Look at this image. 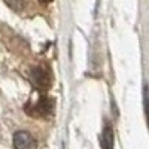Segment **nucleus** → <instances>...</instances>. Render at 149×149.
<instances>
[{
    "instance_id": "1",
    "label": "nucleus",
    "mask_w": 149,
    "mask_h": 149,
    "mask_svg": "<svg viewBox=\"0 0 149 149\" xmlns=\"http://www.w3.org/2000/svg\"><path fill=\"white\" fill-rule=\"evenodd\" d=\"M52 109H54V100L51 97H40L37 103L26 106L27 113L33 116H48L52 112Z\"/></svg>"
},
{
    "instance_id": "2",
    "label": "nucleus",
    "mask_w": 149,
    "mask_h": 149,
    "mask_svg": "<svg viewBox=\"0 0 149 149\" xmlns=\"http://www.w3.org/2000/svg\"><path fill=\"white\" fill-rule=\"evenodd\" d=\"M30 79L33 82V85L36 86L37 90H48L49 85H51V78L46 70H43L42 67H34L31 70V74H30Z\"/></svg>"
},
{
    "instance_id": "3",
    "label": "nucleus",
    "mask_w": 149,
    "mask_h": 149,
    "mask_svg": "<svg viewBox=\"0 0 149 149\" xmlns=\"http://www.w3.org/2000/svg\"><path fill=\"white\" fill-rule=\"evenodd\" d=\"M14 146L17 149H36V140L27 131H18L14 136Z\"/></svg>"
},
{
    "instance_id": "4",
    "label": "nucleus",
    "mask_w": 149,
    "mask_h": 149,
    "mask_svg": "<svg viewBox=\"0 0 149 149\" xmlns=\"http://www.w3.org/2000/svg\"><path fill=\"white\" fill-rule=\"evenodd\" d=\"M102 148L103 149H113V130H112V127L109 124L104 127L103 134H102Z\"/></svg>"
},
{
    "instance_id": "5",
    "label": "nucleus",
    "mask_w": 149,
    "mask_h": 149,
    "mask_svg": "<svg viewBox=\"0 0 149 149\" xmlns=\"http://www.w3.org/2000/svg\"><path fill=\"white\" fill-rule=\"evenodd\" d=\"M145 106H146V116L149 121V95H148V90H145Z\"/></svg>"
},
{
    "instance_id": "6",
    "label": "nucleus",
    "mask_w": 149,
    "mask_h": 149,
    "mask_svg": "<svg viewBox=\"0 0 149 149\" xmlns=\"http://www.w3.org/2000/svg\"><path fill=\"white\" fill-rule=\"evenodd\" d=\"M39 2H40V3H49L51 0H39Z\"/></svg>"
}]
</instances>
